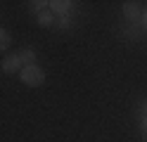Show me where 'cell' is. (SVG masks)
I'll use <instances>...</instances> for the list:
<instances>
[{"label": "cell", "mask_w": 147, "mask_h": 142, "mask_svg": "<svg viewBox=\"0 0 147 142\" xmlns=\"http://www.w3.org/2000/svg\"><path fill=\"white\" fill-rule=\"evenodd\" d=\"M19 81L24 85H29V88H40L45 83V71L40 69L38 64H31V66H24L19 71Z\"/></svg>", "instance_id": "cell-1"}, {"label": "cell", "mask_w": 147, "mask_h": 142, "mask_svg": "<svg viewBox=\"0 0 147 142\" xmlns=\"http://www.w3.org/2000/svg\"><path fill=\"white\" fill-rule=\"evenodd\" d=\"M22 69H24V64H22V59L17 55H7L3 59V73H17Z\"/></svg>", "instance_id": "cell-2"}, {"label": "cell", "mask_w": 147, "mask_h": 142, "mask_svg": "<svg viewBox=\"0 0 147 142\" xmlns=\"http://www.w3.org/2000/svg\"><path fill=\"white\" fill-rule=\"evenodd\" d=\"M74 3L71 0H55V3H50V12L52 14H59V17H69Z\"/></svg>", "instance_id": "cell-3"}, {"label": "cell", "mask_w": 147, "mask_h": 142, "mask_svg": "<svg viewBox=\"0 0 147 142\" xmlns=\"http://www.w3.org/2000/svg\"><path fill=\"white\" fill-rule=\"evenodd\" d=\"M123 17L128 19V22H138V19H142L138 3H123Z\"/></svg>", "instance_id": "cell-4"}, {"label": "cell", "mask_w": 147, "mask_h": 142, "mask_svg": "<svg viewBox=\"0 0 147 142\" xmlns=\"http://www.w3.org/2000/svg\"><path fill=\"white\" fill-rule=\"evenodd\" d=\"M17 57L22 59L24 66H31V64L36 62V52L31 50V47H24V50H19V52H17Z\"/></svg>", "instance_id": "cell-5"}, {"label": "cell", "mask_w": 147, "mask_h": 142, "mask_svg": "<svg viewBox=\"0 0 147 142\" xmlns=\"http://www.w3.org/2000/svg\"><path fill=\"white\" fill-rule=\"evenodd\" d=\"M38 24H40L43 28L52 26V24H55V14L50 12V9H45V12H40V14H38Z\"/></svg>", "instance_id": "cell-6"}, {"label": "cell", "mask_w": 147, "mask_h": 142, "mask_svg": "<svg viewBox=\"0 0 147 142\" xmlns=\"http://www.w3.org/2000/svg\"><path fill=\"white\" fill-rule=\"evenodd\" d=\"M12 45V33L7 28H0V50H7Z\"/></svg>", "instance_id": "cell-7"}, {"label": "cell", "mask_w": 147, "mask_h": 142, "mask_svg": "<svg viewBox=\"0 0 147 142\" xmlns=\"http://www.w3.org/2000/svg\"><path fill=\"white\" fill-rule=\"evenodd\" d=\"M45 5H50V3H45V0H33V3H31V9H33V12H45Z\"/></svg>", "instance_id": "cell-8"}, {"label": "cell", "mask_w": 147, "mask_h": 142, "mask_svg": "<svg viewBox=\"0 0 147 142\" xmlns=\"http://www.w3.org/2000/svg\"><path fill=\"white\" fill-rule=\"evenodd\" d=\"M59 28H69V17H59Z\"/></svg>", "instance_id": "cell-9"}, {"label": "cell", "mask_w": 147, "mask_h": 142, "mask_svg": "<svg viewBox=\"0 0 147 142\" xmlns=\"http://www.w3.org/2000/svg\"><path fill=\"white\" fill-rule=\"evenodd\" d=\"M142 24H145V26H147V12H145V14H142Z\"/></svg>", "instance_id": "cell-10"}]
</instances>
